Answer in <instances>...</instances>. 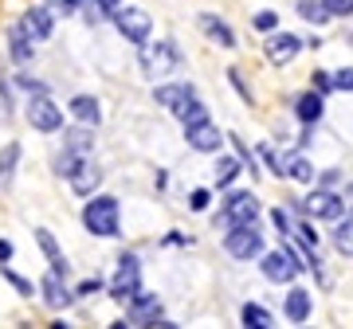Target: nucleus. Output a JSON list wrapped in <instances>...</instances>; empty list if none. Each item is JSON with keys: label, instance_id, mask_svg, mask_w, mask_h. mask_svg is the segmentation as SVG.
Returning <instances> with one entry per match:
<instances>
[{"label": "nucleus", "instance_id": "34", "mask_svg": "<svg viewBox=\"0 0 353 329\" xmlns=\"http://www.w3.org/2000/svg\"><path fill=\"white\" fill-rule=\"evenodd\" d=\"M0 279L8 282V286H12V290L20 294V298H32V294H36V286H32V282H28L24 275H16V270H12L8 263H0Z\"/></svg>", "mask_w": 353, "mask_h": 329}, {"label": "nucleus", "instance_id": "6", "mask_svg": "<svg viewBox=\"0 0 353 329\" xmlns=\"http://www.w3.org/2000/svg\"><path fill=\"white\" fill-rule=\"evenodd\" d=\"M224 251L232 255V259H240V263H252V259H259V255L267 251L259 224H240V228H224Z\"/></svg>", "mask_w": 353, "mask_h": 329}, {"label": "nucleus", "instance_id": "38", "mask_svg": "<svg viewBox=\"0 0 353 329\" xmlns=\"http://www.w3.org/2000/svg\"><path fill=\"white\" fill-rule=\"evenodd\" d=\"M267 220L275 224V231L283 235V240H287V235H294V224H290V212H287V208H271V212H267Z\"/></svg>", "mask_w": 353, "mask_h": 329}, {"label": "nucleus", "instance_id": "23", "mask_svg": "<svg viewBox=\"0 0 353 329\" xmlns=\"http://www.w3.org/2000/svg\"><path fill=\"white\" fill-rule=\"evenodd\" d=\"M67 114L75 118V122H83V126H102V102L94 98V94H75V98L67 102Z\"/></svg>", "mask_w": 353, "mask_h": 329}, {"label": "nucleus", "instance_id": "21", "mask_svg": "<svg viewBox=\"0 0 353 329\" xmlns=\"http://www.w3.org/2000/svg\"><path fill=\"white\" fill-rule=\"evenodd\" d=\"M36 243H39V251H43V259H48V270H55V275H71V263H67V255L63 247L55 243V235H51L48 228H36Z\"/></svg>", "mask_w": 353, "mask_h": 329}, {"label": "nucleus", "instance_id": "17", "mask_svg": "<svg viewBox=\"0 0 353 329\" xmlns=\"http://www.w3.org/2000/svg\"><path fill=\"white\" fill-rule=\"evenodd\" d=\"M20 20H24V28L32 32L36 43H48V39L55 36V12H51V4H32Z\"/></svg>", "mask_w": 353, "mask_h": 329}, {"label": "nucleus", "instance_id": "41", "mask_svg": "<svg viewBox=\"0 0 353 329\" xmlns=\"http://www.w3.org/2000/svg\"><path fill=\"white\" fill-rule=\"evenodd\" d=\"M310 90H318V94H334V71H314V75H310Z\"/></svg>", "mask_w": 353, "mask_h": 329}, {"label": "nucleus", "instance_id": "12", "mask_svg": "<svg viewBox=\"0 0 353 329\" xmlns=\"http://www.w3.org/2000/svg\"><path fill=\"white\" fill-rule=\"evenodd\" d=\"M102 180H106V169H102L94 157H83L79 169L67 177V184H71V192H75L79 200H87V196H94V192L102 189Z\"/></svg>", "mask_w": 353, "mask_h": 329}, {"label": "nucleus", "instance_id": "42", "mask_svg": "<svg viewBox=\"0 0 353 329\" xmlns=\"http://www.w3.org/2000/svg\"><path fill=\"white\" fill-rule=\"evenodd\" d=\"M326 4V12L334 16V20H345V16H353V0H322Z\"/></svg>", "mask_w": 353, "mask_h": 329}, {"label": "nucleus", "instance_id": "27", "mask_svg": "<svg viewBox=\"0 0 353 329\" xmlns=\"http://www.w3.org/2000/svg\"><path fill=\"white\" fill-rule=\"evenodd\" d=\"M173 118L181 122V126H196V122H208V106H204V102L192 94V98H185V102L173 110Z\"/></svg>", "mask_w": 353, "mask_h": 329}, {"label": "nucleus", "instance_id": "44", "mask_svg": "<svg viewBox=\"0 0 353 329\" xmlns=\"http://www.w3.org/2000/svg\"><path fill=\"white\" fill-rule=\"evenodd\" d=\"M48 4L55 16H79V8H83V0H48Z\"/></svg>", "mask_w": 353, "mask_h": 329}, {"label": "nucleus", "instance_id": "46", "mask_svg": "<svg viewBox=\"0 0 353 329\" xmlns=\"http://www.w3.org/2000/svg\"><path fill=\"white\" fill-rule=\"evenodd\" d=\"M294 231H299V240L310 243V247H318V231L310 228V224H294Z\"/></svg>", "mask_w": 353, "mask_h": 329}, {"label": "nucleus", "instance_id": "5", "mask_svg": "<svg viewBox=\"0 0 353 329\" xmlns=\"http://www.w3.org/2000/svg\"><path fill=\"white\" fill-rule=\"evenodd\" d=\"M110 24L118 28L122 39L134 43V47H141V43H150L153 39V16L145 12V8H138V4H118V12H114Z\"/></svg>", "mask_w": 353, "mask_h": 329}, {"label": "nucleus", "instance_id": "40", "mask_svg": "<svg viewBox=\"0 0 353 329\" xmlns=\"http://www.w3.org/2000/svg\"><path fill=\"white\" fill-rule=\"evenodd\" d=\"M252 28H255V32H275V28H279V12H271V8L255 12L252 16Z\"/></svg>", "mask_w": 353, "mask_h": 329}, {"label": "nucleus", "instance_id": "48", "mask_svg": "<svg viewBox=\"0 0 353 329\" xmlns=\"http://www.w3.org/2000/svg\"><path fill=\"white\" fill-rule=\"evenodd\" d=\"M345 39H350V47H353V32H350V28H345Z\"/></svg>", "mask_w": 353, "mask_h": 329}, {"label": "nucleus", "instance_id": "8", "mask_svg": "<svg viewBox=\"0 0 353 329\" xmlns=\"http://www.w3.org/2000/svg\"><path fill=\"white\" fill-rule=\"evenodd\" d=\"M24 118L36 134H59L63 129V106L51 98V94H32L24 106Z\"/></svg>", "mask_w": 353, "mask_h": 329}, {"label": "nucleus", "instance_id": "16", "mask_svg": "<svg viewBox=\"0 0 353 329\" xmlns=\"http://www.w3.org/2000/svg\"><path fill=\"white\" fill-rule=\"evenodd\" d=\"M196 28H201L204 36L212 39L216 47H224V51L240 47V43H236V28L228 24V20H220L216 12H201V16H196Z\"/></svg>", "mask_w": 353, "mask_h": 329}, {"label": "nucleus", "instance_id": "47", "mask_svg": "<svg viewBox=\"0 0 353 329\" xmlns=\"http://www.w3.org/2000/svg\"><path fill=\"white\" fill-rule=\"evenodd\" d=\"M12 255H16L12 240H0V263H12Z\"/></svg>", "mask_w": 353, "mask_h": 329}, {"label": "nucleus", "instance_id": "14", "mask_svg": "<svg viewBox=\"0 0 353 329\" xmlns=\"http://www.w3.org/2000/svg\"><path fill=\"white\" fill-rule=\"evenodd\" d=\"M157 317H165V314H161V298H157V294L138 290V294L126 302V321H130V326H153Z\"/></svg>", "mask_w": 353, "mask_h": 329}, {"label": "nucleus", "instance_id": "37", "mask_svg": "<svg viewBox=\"0 0 353 329\" xmlns=\"http://www.w3.org/2000/svg\"><path fill=\"white\" fill-rule=\"evenodd\" d=\"M228 83L236 87V94H240V98L248 102V106H255V90L248 87V83H243V71H240V67H228Z\"/></svg>", "mask_w": 353, "mask_h": 329}, {"label": "nucleus", "instance_id": "33", "mask_svg": "<svg viewBox=\"0 0 353 329\" xmlns=\"http://www.w3.org/2000/svg\"><path fill=\"white\" fill-rule=\"evenodd\" d=\"M12 83H16V90H24L28 98H32V94H51V87L43 83V78H32V75H28V67H20V71H16Z\"/></svg>", "mask_w": 353, "mask_h": 329}, {"label": "nucleus", "instance_id": "10", "mask_svg": "<svg viewBox=\"0 0 353 329\" xmlns=\"http://www.w3.org/2000/svg\"><path fill=\"white\" fill-rule=\"evenodd\" d=\"M36 294H39V302L48 306L51 314H67V310L79 302L75 290L67 286V279H63V275H55V270H48V275L36 282Z\"/></svg>", "mask_w": 353, "mask_h": 329}, {"label": "nucleus", "instance_id": "15", "mask_svg": "<svg viewBox=\"0 0 353 329\" xmlns=\"http://www.w3.org/2000/svg\"><path fill=\"white\" fill-rule=\"evenodd\" d=\"M279 177L294 180V184H314L318 169L310 164V157H306L303 149H294V153H283V157H279Z\"/></svg>", "mask_w": 353, "mask_h": 329}, {"label": "nucleus", "instance_id": "13", "mask_svg": "<svg viewBox=\"0 0 353 329\" xmlns=\"http://www.w3.org/2000/svg\"><path fill=\"white\" fill-rule=\"evenodd\" d=\"M8 59H12L16 67L36 63V39H32V32L24 28V20L8 24Z\"/></svg>", "mask_w": 353, "mask_h": 329}, {"label": "nucleus", "instance_id": "28", "mask_svg": "<svg viewBox=\"0 0 353 329\" xmlns=\"http://www.w3.org/2000/svg\"><path fill=\"white\" fill-rule=\"evenodd\" d=\"M240 321L252 326V329H271L275 326V314H271L267 306H259V302H243L240 306Z\"/></svg>", "mask_w": 353, "mask_h": 329}, {"label": "nucleus", "instance_id": "19", "mask_svg": "<svg viewBox=\"0 0 353 329\" xmlns=\"http://www.w3.org/2000/svg\"><path fill=\"white\" fill-rule=\"evenodd\" d=\"M192 94H196V87L185 83V78H181V83H169V78H165V83H153V102H157L161 110H169V114H173L185 98H192Z\"/></svg>", "mask_w": 353, "mask_h": 329}, {"label": "nucleus", "instance_id": "36", "mask_svg": "<svg viewBox=\"0 0 353 329\" xmlns=\"http://www.w3.org/2000/svg\"><path fill=\"white\" fill-rule=\"evenodd\" d=\"M12 90H16L12 75H0V114H4V118H12V114H16V102H12Z\"/></svg>", "mask_w": 353, "mask_h": 329}, {"label": "nucleus", "instance_id": "45", "mask_svg": "<svg viewBox=\"0 0 353 329\" xmlns=\"http://www.w3.org/2000/svg\"><path fill=\"white\" fill-rule=\"evenodd\" d=\"M334 90H341V94H353V67H341V71H334Z\"/></svg>", "mask_w": 353, "mask_h": 329}, {"label": "nucleus", "instance_id": "35", "mask_svg": "<svg viewBox=\"0 0 353 329\" xmlns=\"http://www.w3.org/2000/svg\"><path fill=\"white\" fill-rule=\"evenodd\" d=\"M228 141L236 145V157L243 161V173H252V180H255V177H259V169H255V153L248 149V145H243V138H240V134H228Z\"/></svg>", "mask_w": 353, "mask_h": 329}, {"label": "nucleus", "instance_id": "9", "mask_svg": "<svg viewBox=\"0 0 353 329\" xmlns=\"http://www.w3.org/2000/svg\"><path fill=\"white\" fill-rule=\"evenodd\" d=\"M259 270H263L267 282H275V286H290V282L299 279L303 263H299V259H294V251L283 243L279 251H263V255H259Z\"/></svg>", "mask_w": 353, "mask_h": 329}, {"label": "nucleus", "instance_id": "32", "mask_svg": "<svg viewBox=\"0 0 353 329\" xmlns=\"http://www.w3.org/2000/svg\"><path fill=\"white\" fill-rule=\"evenodd\" d=\"M79 161H83L79 153H71V149H59L55 157H51V173H55L59 180H67V177H71V173L79 169Z\"/></svg>", "mask_w": 353, "mask_h": 329}, {"label": "nucleus", "instance_id": "31", "mask_svg": "<svg viewBox=\"0 0 353 329\" xmlns=\"http://www.w3.org/2000/svg\"><path fill=\"white\" fill-rule=\"evenodd\" d=\"M294 12L303 16L306 24H314V28H322V24L334 20V16L326 12V4H322V0H299V4H294Z\"/></svg>", "mask_w": 353, "mask_h": 329}, {"label": "nucleus", "instance_id": "22", "mask_svg": "<svg viewBox=\"0 0 353 329\" xmlns=\"http://www.w3.org/2000/svg\"><path fill=\"white\" fill-rule=\"evenodd\" d=\"M20 161H24V149H20V141H4V145H0V192H12Z\"/></svg>", "mask_w": 353, "mask_h": 329}, {"label": "nucleus", "instance_id": "26", "mask_svg": "<svg viewBox=\"0 0 353 329\" xmlns=\"http://www.w3.org/2000/svg\"><path fill=\"white\" fill-rule=\"evenodd\" d=\"M118 4H122V0H83L79 16H83V24L87 28H99V24H106V20H114Z\"/></svg>", "mask_w": 353, "mask_h": 329}, {"label": "nucleus", "instance_id": "30", "mask_svg": "<svg viewBox=\"0 0 353 329\" xmlns=\"http://www.w3.org/2000/svg\"><path fill=\"white\" fill-rule=\"evenodd\" d=\"M212 173H216V189H232L236 177L243 173V161H240V157H220Z\"/></svg>", "mask_w": 353, "mask_h": 329}, {"label": "nucleus", "instance_id": "18", "mask_svg": "<svg viewBox=\"0 0 353 329\" xmlns=\"http://www.w3.org/2000/svg\"><path fill=\"white\" fill-rule=\"evenodd\" d=\"M310 314H314V294L290 282L287 298H283V317H287V321H294V326H303V321H306Z\"/></svg>", "mask_w": 353, "mask_h": 329}, {"label": "nucleus", "instance_id": "1", "mask_svg": "<svg viewBox=\"0 0 353 329\" xmlns=\"http://www.w3.org/2000/svg\"><path fill=\"white\" fill-rule=\"evenodd\" d=\"M79 220H83V228H87L90 235H99V240H118V235H122V204H118V196H110V192L87 196Z\"/></svg>", "mask_w": 353, "mask_h": 329}, {"label": "nucleus", "instance_id": "2", "mask_svg": "<svg viewBox=\"0 0 353 329\" xmlns=\"http://www.w3.org/2000/svg\"><path fill=\"white\" fill-rule=\"evenodd\" d=\"M138 63L150 83H165V78H173L185 67V55L176 47V39H150V43L138 47Z\"/></svg>", "mask_w": 353, "mask_h": 329}, {"label": "nucleus", "instance_id": "39", "mask_svg": "<svg viewBox=\"0 0 353 329\" xmlns=\"http://www.w3.org/2000/svg\"><path fill=\"white\" fill-rule=\"evenodd\" d=\"M71 290H75V298L83 302V298H94V294L106 290V282H102V279H83V282H75Z\"/></svg>", "mask_w": 353, "mask_h": 329}, {"label": "nucleus", "instance_id": "25", "mask_svg": "<svg viewBox=\"0 0 353 329\" xmlns=\"http://www.w3.org/2000/svg\"><path fill=\"white\" fill-rule=\"evenodd\" d=\"M294 114H299V122H303V126H318V122H322V114H326V94H318V90L299 94V98H294Z\"/></svg>", "mask_w": 353, "mask_h": 329}, {"label": "nucleus", "instance_id": "43", "mask_svg": "<svg viewBox=\"0 0 353 329\" xmlns=\"http://www.w3.org/2000/svg\"><path fill=\"white\" fill-rule=\"evenodd\" d=\"M208 204H212V192L208 189H192L189 192V208L192 212H208Z\"/></svg>", "mask_w": 353, "mask_h": 329}, {"label": "nucleus", "instance_id": "3", "mask_svg": "<svg viewBox=\"0 0 353 329\" xmlns=\"http://www.w3.org/2000/svg\"><path fill=\"white\" fill-rule=\"evenodd\" d=\"M259 215H263V208H259V200L252 192L232 189L220 200V212L212 215V224L216 228H240V224H259Z\"/></svg>", "mask_w": 353, "mask_h": 329}, {"label": "nucleus", "instance_id": "11", "mask_svg": "<svg viewBox=\"0 0 353 329\" xmlns=\"http://www.w3.org/2000/svg\"><path fill=\"white\" fill-rule=\"evenodd\" d=\"M306 47V39H299L294 32H267V43H263V51H267V59L275 67H290L294 59H299V51Z\"/></svg>", "mask_w": 353, "mask_h": 329}, {"label": "nucleus", "instance_id": "29", "mask_svg": "<svg viewBox=\"0 0 353 329\" xmlns=\"http://www.w3.org/2000/svg\"><path fill=\"white\" fill-rule=\"evenodd\" d=\"M330 240H334L338 255H353V212H345L341 220H334V231H330Z\"/></svg>", "mask_w": 353, "mask_h": 329}, {"label": "nucleus", "instance_id": "24", "mask_svg": "<svg viewBox=\"0 0 353 329\" xmlns=\"http://www.w3.org/2000/svg\"><path fill=\"white\" fill-rule=\"evenodd\" d=\"M59 134H63V149L79 153V157H94V126L75 122V126H63Z\"/></svg>", "mask_w": 353, "mask_h": 329}, {"label": "nucleus", "instance_id": "7", "mask_svg": "<svg viewBox=\"0 0 353 329\" xmlns=\"http://www.w3.org/2000/svg\"><path fill=\"white\" fill-rule=\"evenodd\" d=\"M290 208H294V212H303V215H310V220H330V224H334V220L345 215V196L334 192V189H318V184H314L310 196L294 200Z\"/></svg>", "mask_w": 353, "mask_h": 329}, {"label": "nucleus", "instance_id": "20", "mask_svg": "<svg viewBox=\"0 0 353 329\" xmlns=\"http://www.w3.org/2000/svg\"><path fill=\"white\" fill-rule=\"evenodd\" d=\"M185 141H189V149H196V153H220V145H224L220 129L212 126V118H208V122H196V126H185Z\"/></svg>", "mask_w": 353, "mask_h": 329}, {"label": "nucleus", "instance_id": "4", "mask_svg": "<svg viewBox=\"0 0 353 329\" xmlns=\"http://www.w3.org/2000/svg\"><path fill=\"white\" fill-rule=\"evenodd\" d=\"M138 290H141V255L138 251H122L118 255V270H114V279L106 282V298L118 302V306H126Z\"/></svg>", "mask_w": 353, "mask_h": 329}]
</instances>
